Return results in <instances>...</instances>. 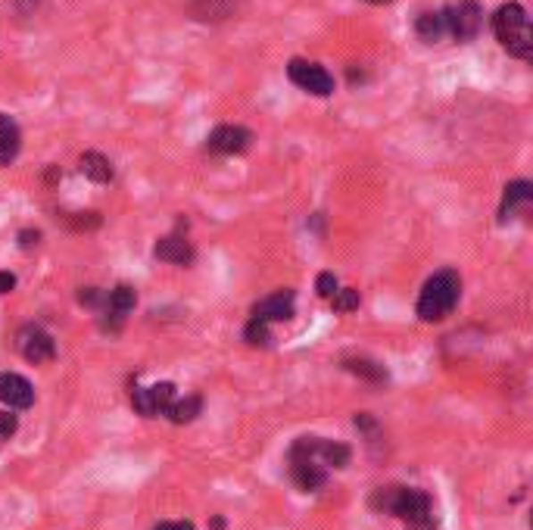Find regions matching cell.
Wrapping results in <instances>:
<instances>
[{
  "label": "cell",
  "mask_w": 533,
  "mask_h": 530,
  "mask_svg": "<svg viewBox=\"0 0 533 530\" xmlns=\"http://www.w3.org/2000/svg\"><path fill=\"white\" fill-rule=\"evenodd\" d=\"M12 287H16V275H10V271H0V294H10Z\"/></svg>",
  "instance_id": "obj_29"
},
{
  "label": "cell",
  "mask_w": 533,
  "mask_h": 530,
  "mask_svg": "<svg viewBox=\"0 0 533 530\" xmlns=\"http://www.w3.org/2000/svg\"><path fill=\"white\" fill-rule=\"evenodd\" d=\"M493 35H496L499 47L505 50L515 60L528 62L533 56V31H530V16L518 0H509V4L496 6V12L490 16Z\"/></svg>",
  "instance_id": "obj_1"
},
{
  "label": "cell",
  "mask_w": 533,
  "mask_h": 530,
  "mask_svg": "<svg viewBox=\"0 0 533 530\" xmlns=\"http://www.w3.org/2000/svg\"><path fill=\"white\" fill-rule=\"evenodd\" d=\"M19 431V418L12 412H0V443H6V440L12 437V434Z\"/></svg>",
  "instance_id": "obj_25"
},
{
  "label": "cell",
  "mask_w": 533,
  "mask_h": 530,
  "mask_svg": "<svg viewBox=\"0 0 533 530\" xmlns=\"http://www.w3.org/2000/svg\"><path fill=\"white\" fill-rule=\"evenodd\" d=\"M154 253L160 262H172V265H190L194 262V247H190V241L181 235L162 237V241L154 247Z\"/></svg>",
  "instance_id": "obj_13"
},
{
  "label": "cell",
  "mask_w": 533,
  "mask_h": 530,
  "mask_svg": "<svg viewBox=\"0 0 533 530\" xmlns=\"http://www.w3.org/2000/svg\"><path fill=\"white\" fill-rule=\"evenodd\" d=\"M37 241H41V235H37V231H22V235H19V244H22V250L37 247Z\"/></svg>",
  "instance_id": "obj_28"
},
{
  "label": "cell",
  "mask_w": 533,
  "mask_h": 530,
  "mask_svg": "<svg viewBox=\"0 0 533 530\" xmlns=\"http://www.w3.org/2000/svg\"><path fill=\"white\" fill-rule=\"evenodd\" d=\"M253 144V131L244 125H219L206 135V153L215 156H240Z\"/></svg>",
  "instance_id": "obj_8"
},
{
  "label": "cell",
  "mask_w": 533,
  "mask_h": 530,
  "mask_svg": "<svg viewBox=\"0 0 533 530\" xmlns=\"http://www.w3.org/2000/svg\"><path fill=\"white\" fill-rule=\"evenodd\" d=\"M19 352H22L31 365H44V362H50V359L56 356V344H54V337L44 331V327L29 325V327H22V331H19Z\"/></svg>",
  "instance_id": "obj_9"
},
{
  "label": "cell",
  "mask_w": 533,
  "mask_h": 530,
  "mask_svg": "<svg viewBox=\"0 0 533 530\" xmlns=\"http://www.w3.org/2000/svg\"><path fill=\"white\" fill-rule=\"evenodd\" d=\"M443 22H446V37L468 44L484 29V6L478 0H455L443 6Z\"/></svg>",
  "instance_id": "obj_4"
},
{
  "label": "cell",
  "mask_w": 533,
  "mask_h": 530,
  "mask_svg": "<svg viewBox=\"0 0 533 530\" xmlns=\"http://www.w3.org/2000/svg\"><path fill=\"white\" fill-rule=\"evenodd\" d=\"M331 306L337 309V312H353V309H359V290L337 287V294L331 296Z\"/></svg>",
  "instance_id": "obj_23"
},
{
  "label": "cell",
  "mask_w": 533,
  "mask_h": 530,
  "mask_svg": "<svg viewBox=\"0 0 533 530\" xmlns=\"http://www.w3.org/2000/svg\"><path fill=\"white\" fill-rule=\"evenodd\" d=\"M287 79L294 81L300 91L312 94V97H331L334 94V75L328 72L321 62L303 60V56H294L287 62Z\"/></svg>",
  "instance_id": "obj_6"
},
{
  "label": "cell",
  "mask_w": 533,
  "mask_h": 530,
  "mask_svg": "<svg viewBox=\"0 0 533 530\" xmlns=\"http://www.w3.org/2000/svg\"><path fill=\"white\" fill-rule=\"evenodd\" d=\"M533 200V185L528 178H518V181H509L503 191V206H499V219H512L521 206H528Z\"/></svg>",
  "instance_id": "obj_14"
},
{
  "label": "cell",
  "mask_w": 533,
  "mask_h": 530,
  "mask_svg": "<svg viewBox=\"0 0 533 530\" xmlns=\"http://www.w3.org/2000/svg\"><path fill=\"white\" fill-rule=\"evenodd\" d=\"M137 296H135V287H129V284H119V287H112L110 294H106V302H104V327H112L116 331L119 325L125 321V315L135 309Z\"/></svg>",
  "instance_id": "obj_10"
},
{
  "label": "cell",
  "mask_w": 533,
  "mask_h": 530,
  "mask_svg": "<svg viewBox=\"0 0 533 530\" xmlns=\"http://www.w3.org/2000/svg\"><path fill=\"white\" fill-rule=\"evenodd\" d=\"M344 369L353 371V375H359V377H365V381H371V384H384L387 381L384 365L371 362V359H346Z\"/></svg>",
  "instance_id": "obj_20"
},
{
  "label": "cell",
  "mask_w": 533,
  "mask_h": 530,
  "mask_svg": "<svg viewBox=\"0 0 533 530\" xmlns=\"http://www.w3.org/2000/svg\"><path fill=\"white\" fill-rule=\"evenodd\" d=\"M79 169H81V175H87V178L94 181V185H110L112 175H116V172H112L110 156L97 153V150H87V153H81Z\"/></svg>",
  "instance_id": "obj_17"
},
{
  "label": "cell",
  "mask_w": 533,
  "mask_h": 530,
  "mask_svg": "<svg viewBox=\"0 0 533 530\" xmlns=\"http://www.w3.org/2000/svg\"><path fill=\"white\" fill-rule=\"evenodd\" d=\"M312 440L315 437H300L290 446V477L306 493H315V490H321L328 484V468L315 459Z\"/></svg>",
  "instance_id": "obj_3"
},
{
  "label": "cell",
  "mask_w": 533,
  "mask_h": 530,
  "mask_svg": "<svg viewBox=\"0 0 533 530\" xmlns=\"http://www.w3.org/2000/svg\"><path fill=\"white\" fill-rule=\"evenodd\" d=\"M415 35L424 44H440L446 37V22H443V10H424L415 19Z\"/></svg>",
  "instance_id": "obj_18"
},
{
  "label": "cell",
  "mask_w": 533,
  "mask_h": 530,
  "mask_svg": "<svg viewBox=\"0 0 533 530\" xmlns=\"http://www.w3.org/2000/svg\"><path fill=\"white\" fill-rule=\"evenodd\" d=\"M462 296V277L459 271L443 269L434 277H428V284L421 287L418 296V315L421 321H443L455 306H459Z\"/></svg>",
  "instance_id": "obj_2"
},
{
  "label": "cell",
  "mask_w": 533,
  "mask_h": 530,
  "mask_svg": "<svg viewBox=\"0 0 533 530\" xmlns=\"http://www.w3.org/2000/svg\"><path fill=\"white\" fill-rule=\"evenodd\" d=\"M200 409H203V400L194 393V396H184V400H175L166 415L175 421V425H187V421H194L196 415H200Z\"/></svg>",
  "instance_id": "obj_19"
},
{
  "label": "cell",
  "mask_w": 533,
  "mask_h": 530,
  "mask_svg": "<svg viewBox=\"0 0 533 530\" xmlns=\"http://www.w3.org/2000/svg\"><path fill=\"white\" fill-rule=\"evenodd\" d=\"M337 275L334 271H321L319 281H315V290H319V296H325V300H331L334 294H337Z\"/></svg>",
  "instance_id": "obj_24"
},
{
  "label": "cell",
  "mask_w": 533,
  "mask_h": 530,
  "mask_svg": "<svg viewBox=\"0 0 533 530\" xmlns=\"http://www.w3.org/2000/svg\"><path fill=\"white\" fill-rule=\"evenodd\" d=\"M368 4H374V6H380V4H393V0H368Z\"/></svg>",
  "instance_id": "obj_31"
},
{
  "label": "cell",
  "mask_w": 533,
  "mask_h": 530,
  "mask_svg": "<svg viewBox=\"0 0 533 530\" xmlns=\"http://www.w3.org/2000/svg\"><path fill=\"white\" fill-rule=\"evenodd\" d=\"M0 402L10 409H29L35 402V390L16 371H0Z\"/></svg>",
  "instance_id": "obj_11"
},
{
  "label": "cell",
  "mask_w": 533,
  "mask_h": 530,
  "mask_svg": "<svg viewBox=\"0 0 533 530\" xmlns=\"http://www.w3.org/2000/svg\"><path fill=\"white\" fill-rule=\"evenodd\" d=\"M399 496V484H390V487H378L371 493V509L380 515H393V506H396Z\"/></svg>",
  "instance_id": "obj_21"
},
{
  "label": "cell",
  "mask_w": 533,
  "mask_h": 530,
  "mask_svg": "<svg viewBox=\"0 0 533 530\" xmlns=\"http://www.w3.org/2000/svg\"><path fill=\"white\" fill-rule=\"evenodd\" d=\"M19 150H22V131L10 116L0 112V169L10 166L19 156Z\"/></svg>",
  "instance_id": "obj_15"
},
{
  "label": "cell",
  "mask_w": 533,
  "mask_h": 530,
  "mask_svg": "<svg viewBox=\"0 0 533 530\" xmlns=\"http://www.w3.org/2000/svg\"><path fill=\"white\" fill-rule=\"evenodd\" d=\"M312 450H315V459H319L325 468H346L353 459L350 446L346 443H334V440H321L315 437L312 440Z\"/></svg>",
  "instance_id": "obj_16"
},
{
  "label": "cell",
  "mask_w": 533,
  "mask_h": 530,
  "mask_svg": "<svg viewBox=\"0 0 533 530\" xmlns=\"http://www.w3.org/2000/svg\"><path fill=\"white\" fill-rule=\"evenodd\" d=\"M79 302H81V306L97 309V306H104V302H106V294H104V290H97V287H85L79 294Z\"/></svg>",
  "instance_id": "obj_26"
},
{
  "label": "cell",
  "mask_w": 533,
  "mask_h": 530,
  "mask_svg": "<svg viewBox=\"0 0 533 530\" xmlns=\"http://www.w3.org/2000/svg\"><path fill=\"white\" fill-rule=\"evenodd\" d=\"M246 344L253 346H269L271 344V331H269V321L262 319H250V325H246Z\"/></svg>",
  "instance_id": "obj_22"
},
{
  "label": "cell",
  "mask_w": 533,
  "mask_h": 530,
  "mask_svg": "<svg viewBox=\"0 0 533 530\" xmlns=\"http://www.w3.org/2000/svg\"><path fill=\"white\" fill-rule=\"evenodd\" d=\"M294 290H278V294L265 296L262 302H256L253 309V319H262V321H287L294 319Z\"/></svg>",
  "instance_id": "obj_12"
},
{
  "label": "cell",
  "mask_w": 533,
  "mask_h": 530,
  "mask_svg": "<svg viewBox=\"0 0 533 530\" xmlns=\"http://www.w3.org/2000/svg\"><path fill=\"white\" fill-rule=\"evenodd\" d=\"M175 400H178L175 384H169V381L154 384V387H131V406H135V412L144 415V418L166 415Z\"/></svg>",
  "instance_id": "obj_7"
},
{
  "label": "cell",
  "mask_w": 533,
  "mask_h": 530,
  "mask_svg": "<svg viewBox=\"0 0 533 530\" xmlns=\"http://www.w3.org/2000/svg\"><path fill=\"white\" fill-rule=\"evenodd\" d=\"M393 515H396L399 521H405V530H437L434 502H430V496L424 493V490L399 487Z\"/></svg>",
  "instance_id": "obj_5"
},
{
  "label": "cell",
  "mask_w": 533,
  "mask_h": 530,
  "mask_svg": "<svg viewBox=\"0 0 533 530\" xmlns=\"http://www.w3.org/2000/svg\"><path fill=\"white\" fill-rule=\"evenodd\" d=\"M79 219H69L72 222V228H79V231H91V228H97L100 225V216L97 212H75Z\"/></svg>",
  "instance_id": "obj_27"
},
{
  "label": "cell",
  "mask_w": 533,
  "mask_h": 530,
  "mask_svg": "<svg viewBox=\"0 0 533 530\" xmlns=\"http://www.w3.org/2000/svg\"><path fill=\"white\" fill-rule=\"evenodd\" d=\"M156 530H194L190 521H166V525H160Z\"/></svg>",
  "instance_id": "obj_30"
}]
</instances>
